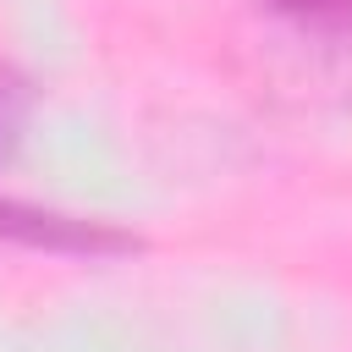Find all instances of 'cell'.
<instances>
[{
	"instance_id": "cell-3",
	"label": "cell",
	"mask_w": 352,
	"mask_h": 352,
	"mask_svg": "<svg viewBox=\"0 0 352 352\" xmlns=\"http://www.w3.org/2000/svg\"><path fill=\"white\" fill-rule=\"evenodd\" d=\"M11 138H16V88L0 82V154L11 148Z\"/></svg>"
},
{
	"instance_id": "cell-1",
	"label": "cell",
	"mask_w": 352,
	"mask_h": 352,
	"mask_svg": "<svg viewBox=\"0 0 352 352\" xmlns=\"http://www.w3.org/2000/svg\"><path fill=\"white\" fill-rule=\"evenodd\" d=\"M0 236L22 242V248H50V253H126L132 236L94 226V220H72L55 209H33V204H11L0 198Z\"/></svg>"
},
{
	"instance_id": "cell-2",
	"label": "cell",
	"mask_w": 352,
	"mask_h": 352,
	"mask_svg": "<svg viewBox=\"0 0 352 352\" xmlns=\"http://www.w3.org/2000/svg\"><path fill=\"white\" fill-rule=\"evenodd\" d=\"M336 6H346V0H270V11L286 16V22H297V16H319V11H336Z\"/></svg>"
}]
</instances>
